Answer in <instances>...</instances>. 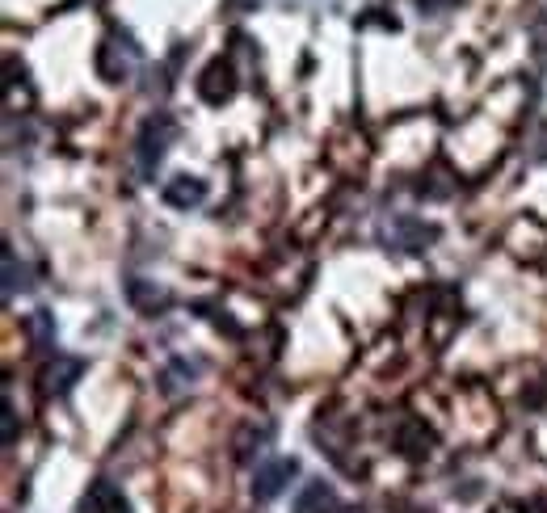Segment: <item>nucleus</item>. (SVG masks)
Instances as JSON below:
<instances>
[{
    "label": "nucleus",
    "instance_id": "f257e3e1",
    "mask_svg": "<svg viewBox=\"0 0 547 513\" xmlns=\"http://www.w3.org/2000/svg\"><path fill=\"white\" fill-rule=\"evenodd\" d=\"M144 64V51L135 47V38L123 34V30H114L101 38V47H97V72L101 80H110V85H123V80H131V72Z\"/></svg>",
    "mask_w": 547,
    "mask_h": 513
},
{
    "label": "nucleus",
    "instance_id": "f03ea898",
    "mask_svg": "<svg viewBox=\"0 0 547 513\" xmlns=\"http://www.w3.org/2000/svg\"><path fill=\"white\" fill-rule=\"evenodd\" d=\"M173 135H177V122L169 114H156V118L144 122L139 143H135V164H139V177H144V181L156 177V169H160V160H165Z\"/></svg>",
    "mask_w": 547,
    "mask_h": 513
},
{
    "label": "nucleus",
    "instance_id": "7ed1b4c3",
    "mask_svg": "<svg viewBox=\"0 0 547 513\" xmlns=\"http://www.w3.org/2000/svg\"><path fill=\"white\" fill-rule=\"evenodd\" d=\"M236 93V72L228 59H211L207 68H202L198 76V97L207 101V106H224V101H232Z\"/></svg>",
    "mask_w": 547,
    "mask_h": 513
},
{
    "label": "nucleus",
    "instance_id": "20e7f679",
    "mask_svg": "<svg viewBox=\"0 0 547 513\" xmlns=\"http://www.w3.org/2000/svg\"><path fill=\"white\" fill-rule=\"evenodd\" d=\"M383 236H388L396 249H425L430 240H438V228L434 223H421V219H409V215H396L388 228H383Z\"/></svg>",
    "mask_w": 547,
    "mask_h": 513
},
{
    "label": "nucleus",
    "instance_id": "39448f33",
    "mask_svg": "<svg viewBox=\"0 0 547 513\" xmlns=\"http://www.w3.org/2000/svg\"><path fill=\"white\" fill-rule=\"evenodd\" d=\"M295 471H299L295 459H274V463H266V467H257V476H253V497H257V501L278 497V492L291 484Z\"/></svg>",
    "mask_w": 547,
    "mask_h": 513
},
{
    "label": "nucleus",
    "instance_id": "423d86ee",
    "mask_svg": "<svg viewBox=\"0 0 547 513\" xmlns=\"http://www.w3.org/2000/svg\"><path fill=\"white\" fill-rule=\"evenodd\" d=\"M80 513H131V501L123 497V488L110 484V480H97L85 501H80Z\"/></svg>",
    "mask_w": 547,
    "mask_h": 513
},
{
    "label": "nucleus",
    "instance_id": "0eeeda50",
    "mask_svg": "<svg viewBox=\"0 0 547 513\" xmlns=\"http://www.w3.org/2000/svg\"><path fill=\"white\" fill-rule=\"evenodd\" d=\"M165 202L169 207H177V211H190V207H202L207 202V181L202 177H173V181H165Z\"/></svg>",
    "mask_w": 547,
    "mask_h": 513
},
{
    "label": "nucleus",
    "instance_id": "6e6552de",
    "mask_svg": "<svg viewBox=\"0 0 547 513\" xmlns=\"http://www.w3.org/2000/svg\"><path fill=\"white\" fill-rule=\"evenodd\" d=\"M80 371H85V362H80V358H55V366H51V371L43 375V387H47V396H59V392H68V387H72V379H76Z\"/></svg>",
    "mask_w": 547,
    "mask_h": 513
},
{
    "label": "nucleus",
    "instance_id": "1a4fd4ad",
    "mask_svg": "<svg viewBox=\"0 0 547 513\" xmlns=\"http://www.w3.org/2000/svg\"><path fill=\"white\" fill-rule=\"evenodd\" d=\"M333 509H337V497L324 484H303V492L295 497V513H333Z\"/></svg>",
    "mask_w": 547,
    "mask_h": 513
},
{
    "label": "nucleus",
    "instance_id": "9d476101",
    "mask_svg": "<svg viewBox=\"0 0 547 513\" xmlns=\"http://www.w3.org/2000/svg\"><path fill=\"white\" fill-rule=\"evenodd\" d=\"M127 295H131V303L144 307V312H156V307H165V303H169V295L160 291V286H148L144 278H135V282L127 286Z\"/></svg>",
    "mask_w": 547,
    "mask_h": 513
},
{
    "label": "nucleus",
    "instance_id": "9b49d317",
    "mask_svg": "<svg viewBox=\"0 0 547 513\" xmlns=\"http://www.w3.org/2000/svg\"><path fill=\"white\" fill-rule=\"evenodd\" d=\"M30 278V270H26V265H17V253L13 249H5V299H13L17 291H26V282Z\"/></svg>",
    "mask_w": 547,
    "mask_h": 513
},
{
    "label": "nucleus",
    "instance_id": "f8f14e48",
    "mask_svg": "<svg viewBox=\"0 0 547 513\" xmlns=\"http://www.w3.org/2000/svg\"><path fill=\"white\" fill-rule=\"evenodd\" d=\"M30 328H34V337H38V341L51 345V320H47V312H38V316L30 320Z\"/></svg>",
    "mask_w": 547,
    "mask_h": 513
},
{
    "label": "nucleus",
    "instance_id": "ddd939ff",
    "mask_svg": "<svg viewBox=\"0 0 547 513\" xmlns=\"http://www.w3.org/2000/svg\"><path fill=\"white\" fill-rule=\"evenodd\" d=\"M455 5V0H417V9L421 13H447Z\"/></svg>",
    "mask_w": 547,
    "mask_h": 513
},
{
    "label": "nucleus",
    "instance_id": "4468645a",
    "mask_svg": "<svg viewBox=\"0 0 547 513\" xmlns=\"http://www.w3.org/2000/svg\"><path fill=\"white\" fill-rule=\"evenodd\" d=\"M17 438V413H13V404L5 400V442H13Z\"/></svg>",
    "mask_w": 547,
    "mask_h": 513
}]
</instances>
